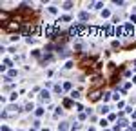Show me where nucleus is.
Instances as JSON below:
<instances>
[{"label": "nucleus", "instance_id": "25", "mask_svg": "<svg viewBox=\"0 0 136 131\" xmlns=\"http://www.w3.org/2000/svg\"><path fill=\"white\" fill-rule=\"evenodd\" d=\"M62 86H64V89H71V88H73V84H71V82H64Z\"/></svg>", "mask_w": 136, "mask_h": 131}, {"label": "nucleus", "instance_id": "20", "mask_svg": "<svg viewBox=\"0 0 136 131\" xmlns=\"http://www.w3.org/2000/svg\"><path fill=\"white\" fill-rule=\"evenodd\" d=\"M64 106H65V107H71V106H73V98H65V100H64Z\"/></svg>", "mask_w": 136, "mask_h": 131}, {"label": "nucleus", "instance_id": "21", "mask_svg": "<svg viewBox=\"0 0 136 131\" xmlns=\"http://www.w3.org/2000/svg\"><path fill=\"white\" fill-rule=\"evenodd\" d=\"M71 98L73 100H78L80 98V93H78V91H71Z\"/></svg>", "mask_w": 136, "mask_h": 131}, {"label": "nucleus", "instance_id": "13", "mask_svg": "<svg viewBox=\"0 0 136 131\" xmlns=\"http://www.w3.org/2000/svg\"><path fill=\"white\" fill-rule=\"evenodd\" d=\"M47 13H49V15H58V9H56L55 6H49V7H47Z\"/></svg>", "mask_w": 136, "mask_h": 131}, {"label": "nucleus", "instance_id": "5", "mask_svg": "<svg viewBox=\"0 0 136 131\" xmlns=\"http://www.w3.org/2000/svg\"><path fill=\"white\" fill-rule=\"evenodd\" d=\"M114 36H116V38H125V27H123V24L116 26V33H114Z\"/></svg>", "mask_w": 136, "mask_h": 131}, {"label": "nucleus", "instance_id": "8", "mask_svg": "<svg viewBox=\"0 0 136 131\" xmlns=\"http://www.w3.org/2000/svg\"><path fill=\"white\" fill-rule=\"evenodd\" d=\"M71 20H73V18H71V15H64V17H60V18L55 22V24H56V26H60L62 22H71Z\"/></svg>", "mask_w": 136, "mask_h": 131}, {"label": "nucleus", "instance_id": "1", "mask_svg": "<svg viewBox=\"0 0 136 131\" xmlns=\"http://www.w3.org/2000/svg\"><path fill=\"white\" fill-rule=\"evenodd\" d=\"M58 26L56 24H47L45 26V36H56L58 35Z\"/></svg>", "mask_w": 136, "mask_h": 131}, {"label": "nucleus", "instance_id": "33", "mask_svg": "<svg viewBox=\"0 0 136 131\" xmlns=\"http://www.w3.org/2000/svg\"><path fill=\"white\" fill-rule=\"evenodd\" d=\"M131 22H136V13H134V15H131Z\"/></svg>", "mask_w": 136, "mask_h": 131}, {"label": "nucleus", "instance_id": "35", "mask_svg": "<svg viewBox=\"0 0 136 131\" xmlns=\"http://www.w3.org/2000/svg\"><path fill=\"white\" fill-rule=\"evenodd\" d=\"M87 131H96V129H94V127H89V129H87Z\"/></svg>", "mask_w": 136, "mask_h": 131}, {"label": "nucleus", "instance_id": "3", "mask_svg": "<svg viewBox=\"0 0 136 131\" xmlns=\"http://www.w3.org/2000/svg\"><path fill=\"white\" fill-rule=\"evenodd\" d=\"M102 95H103L102 89H94V91H91V93H89V100H91V102H98Z\"/></svg>", "mask_w": 136, "mask_h": 131}, {"label": "nucleus", "instance_id": "34", "mask_svg": "<svg viewBox=\"0 0 136 131\" xmlns=\"http://www.w3.org/2000/svg\"><path fill=\"white\" fill-rule=\"evenodd\" d=\"M2 131H9V127H7V126H2Z\"/></svg>", "mask_w": 136, "mask_h": 131}, {"label": "nucleus", "instance_id": "15", "mask_svg": "<svg viewBox=\"0 0 136 131\" xmlns=\"http://www.w3.org/2000/svg\"><path fill=\"white\" fill-rule=\"evenodd\" d=\"M58 129L60 131H67V129H69V124H67V122H62V124L58 126Z\"/></svg>", "mask_w": 136, "mask_h": 131}, {"label": "nucleus", "instance_id": "31", "mask_svg": "<svg viewBox=\"0 0 136 131\" xmlns=\"http://www.w3.org/2000/svg\"><path fill=\"white\" fill-rule=\"evenodd\" d=\"M31 55H33V57H36V58H38V57H40V51H38V49H35V51L31 53Z\"/></svg>", "mask_w": 136, "mask_h": 131}, {"label": "nucleus", "instance_id": "29", "mask_svg": "<svg viewBox=\"0 0 136 131\" xmlns=\"http://www.w3.org/2000/svg\"><path fill=\"white\" fill-rule=\"evenodd\" d=\"M100 126H102V127H107V120L102 118V120H100Z\"/></svg>", "mask_w": 136, "mask_h": 131}, {"label": "nucleus", "instance_id": "4", "mask_svg": "<svg viewBox=\"0 0 136 131\" xmlns=\"http://www.w3.org/2000/svg\"><path fill=\"white\" fill-rule=\"evenodd\" d=\"M125 27V36H132L136 31H134V26H132V22H127V24H123Z\"/></svg>", "mask_w": 136, "mask_h": 131}, {"label": "nucleus", "instance_id": "23", "mask_svg": "<svg viewBox=\"0 0 136 131\" xmlns=\"http://www.w3.org/2000/svg\"><path fill=\"white\" fill-rule=\"evenodd\" d=\"M109 111H111L109 106H102V107H100V113H102V115H103V113H109Z\"/></svg>", "mask_w": 136, "mask_h": 131}, {"label": "nucleus", "instance_id": "18", "mask_svg": "<svg viewBox=\"0 0 136 131\" xmlns=\"http://www.w3.org/2000/svg\"><path fill=\"white\" fill-rule=\"evenodd\" d=\"M73 6H74V2H64V4H62V7H64V9H71Z\"/></svg>", "mask_w": 136, "mask_h": 131}, {"label": "nucleus", "instance_id": "9", "mask_svg": "<svg viewBox=\"0 0 136 131\" xmlns=\"http://www.w3.org/2000/svg\"><path fill=\"white\" fill-rule=\"evenodd\" d=\"M89 7H94V9H102V7H103V2H93V4H89Z\"/></svg>", "mask_w": 136, "mask_h": 131}, {"label": "nucleus", "instance_id": "10", "mask_svg": "<svg viewBox=\"0 0 136 131\" xmlns=\"http://www.w3.org/2000/svg\"><path fill=\"white\" fill-rule=\"evenodd\" d=\"M62 115H64V109H62V107H56V109H55V115H53V117L58 118V117H62Z\"/></svg>", "mask_w": 136, "mask_h": 131}, {"label": "nucleus", "instance_id": "12", "mask_svg": "<svg viewBox=\"0 0 136 131\" xmlns=\"http://www.w3.org/2000/svg\"><path fill=\"white\" fill-rule=\"evenodd\" d=\"M7 111H9V113H18V111H20V107L13 104V106H9V107H7Z\"/></svg>", "mask_w": 136, "mask_h": 131}, {"label": "nucleus", "instance_id": "11", "mask_svg": "<svg viewBox=\"0 0 136 131\" xmlns=\"http://www.w3.org/2000/svg\"><path fill=\"white\" fill-rule=\"evenodd\" d=\"M53 91H55V93H62V91H64V86H60V84H55V86H53Z\"/></svg>", "mask_w": 136, "mask_h": 131}, {"label": "nucleus", "instance_id": "28", "mask_svg": "<svg viewBox=\"0 0 136 131\" xmlns=\"http://www.w3.org/2000/svg\"><path fill=\"white\" fill-rule=\"evenodd\" d=\"M17 97H18V93H11V95H9V100L13 102V100H17Z\"/></svg>", "mask_w": 136, "mask_h": 131}, {"label": "nucleus", "instance_id": "24", "mask_svg": "<svg viewBox=\"0 0 136 131\" xmlns=\"http://www.w3.org/2000/svg\"><path fill=\"white\" fill-rule=\"evenodd\" d=\"M102 17H103V18L111 17V11H109V9H103V11H102Z\"/></svg>", "mask_w": 136, "mask_h": 131}, {"label": "nucleus", "instance_id": "38", "mask_svg": "<svg viewBox=\"0 0 136 131\" xmlns=\"http://www.w3.org/2000/svg\"><path fill=\"white\" fill-rule=\"evenodd\" d=\"M132 80H134V82H136V78H132Z\"/></svg>", "mask_w": 136, "mask_h": 131}, {"label": "nucleus", "instance_id": "39", "mask_svg": "<svg viewBox=\"0 0 136 131\" xmlns=\"http://www.w3.org/2000/svg\"><path fill=\"white\" fill-rule=\"evenodd\" d=\"M33 131H36V129H33Z\"/></svg>", "mask_w": 136, "mask_h": 131}, {"label": "nucleus", "instance_id": "36", "mask_svg": "<svg viewBox=\"0 0 136 131\" xmlns=\"http://www.w3.org/2000/svg\"><path fill=\"white\" fill-rule=\"evenodd\" d=\"M132 117H134V118H136V109H134V113H132Z\"/></svg>", "mask_w": 136, "mask_h": 131}, {"label": "nucleus", "instance_id": "32", "mask_svg": "<svg viewBox=\"0 0 136 131\" xmlns=\"http://www.w3.org/2000/svg\"><path fill=\"white\" fill-rule=\"evenodd\" d=\"M71 67H73V62H67V64H65V67H64V69H71Z\"/></svg>", "mask_w": 136, "mask_h": 131}, {"label": "nucleus", "instance_id": "26", "mask_svg": "<svg viewBox=\"0 0 136 131\" xmlns=\"http://www.w3.org/2000/svg\"><path fill=\"white\" fill-rule=\"evenodd\" d=\"M35 115H36V117H42V115H44V109H42V107H38V109L35 111Z\"/></svg>", "mask_w": 136, "mask_h": 131}, {"label": "nucleus", "instance_id": "16", "mask_svg": "<svg viewBox=\"0 0 136 131\" xmlns=\"http://www.w3.org/2000/svg\"><path fill=\"white\" fill-rule=\"evenodd\" d=\"M78 17H80V20H82V22H84V20H87V18H89V15H87V11H82Z\"/></svg>", "mask_w": 136, "mask_h": 131}, {"label": "nucleus", "instance_id": "30", "mask_svg": "<svg viewBox=\"0 0 136 131\" xmlns=\"http://www.w3.org/2000/svg\"><path fill=\"white\" fill-rule=\"evenodd\" d=\"M109 98H112V97H111V93H103V100H105V102H107Z\"/></svg>", "mask_w": 136, "mask_h": 131}, {"label": "nucleus", "instance_id": "27", "mask_svg": "<svg viewBox=\"0 0 136 131\" xmlns=\"http://www.w3.org/2000/svg\"><path fill=\"white\" fill-rule=\"evenodd\" d=\"M82 127V124H80V122H74V126H73V131H78Z\"/></svg>", "mask_w": 136, "mask_h": 131}, {"label": "nucleus", "instance_id": "6", "mask_svg": "<svg viewBox=\"0 0 136 131\" xmlns=\"http://www.w3.org/2000/svg\"><path fill=\"white\" fill-rule=\"evenodd\" d=\"M0 20H2V24L4 26H7V24H9V13H6V11H2V13H0Z\"/></svg>", "mask_w": 136, "mask_h": 131}, {"label": "nucleus", "instance_id": "37", "mask_svg": "<svg viewBox=\"0 0 136 131\" xmlns=\"http://www.w3.org/2000/svg\"><path fill=\"white\" fill-rule=\"evenodd\" d=\"M134 66H136V60H134Z\"/></svg>", "mask_w": 136, "mask_h": 131}, {"label": "nucleus", "instance_id": "22", "mask_svg": "<svg viewBox=\"0 0 136 131\" xmlns=\"http://www.w3.org/2000/svg\"><path fill=\"white\" fill-rule=\"evenodd\" d=\"M26 42H27V44H35L36 38H35V36H26Z\"/></svg>", "mask_w": 136, "mask_h": 131}, {"label": "nucleus", "instance_id": "17", "mask_svg": "<svg viewBox=\"0 0 136 131\" xmlns=\"http://www.w3.org/2000/svg\"><path fill=\"white\" fill-rule=\"evenodd\" d=\"M24 109H26V111H33V109H35V106H33V102H27V104L24 106Z\"/></svg>", "mask_w": 136, "mask_h": 131}, {"label": "nucleus", "instance_id": "14", "mask_svg": "<svg viewBox=\"0 0 136 131\" xmlns=\"http://www.w3.org/2000/svg\"><path fill=\"white\" fill-rule=\"evenodd\" d=\"M17 75H18L17 69H9V71H7V78H13V76H17Z\"/></svg>", "mask_w": 136, "mask_h": 131}, {"label": "nucleus", "instance_id": "7", "mask_svg": "<svg viewBox=\"0 0 136 131\" xmlns=\"http://www.w3.org/2000/svg\"><path fill=\"white\" fill-rule=\"evenodd\" d=\"M38 98L42 100V102H44V100H49V98H51V93H49L47 89H40V97H38Z\"/></svg>", "mask_w": 136, "mask_h": 131}, {"label": "nucleus", "instance_id": "19", "mask_svg": "<svg viewBox=\"0 0 136 131\" xmlns=\"http://www.w3.org/2000/svg\"><path fill=\"white\" fill-rule=\"evenodd\" d=\"M118 126H120V127H125V126H129V122H127L125 118H120V122H118Z\"/></svg>", "mask_w": 136, "mask_h": 131}, {"label": "nucleus", "instance_id": "2", "mask_svg": "<svg viewBox=\"0 0 136 131\" xmlns=\"http://www.w3.org/2000/svg\"><path fill=\"white\" fill-rule=\"evenodd\" d=\"M6 27V31H22V26L18 24V22H15V20H11L7 26H4Z\"/></svg>", "mask_w": 136, "mask_h": 131}]
</instances>
